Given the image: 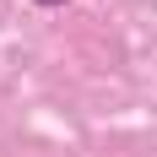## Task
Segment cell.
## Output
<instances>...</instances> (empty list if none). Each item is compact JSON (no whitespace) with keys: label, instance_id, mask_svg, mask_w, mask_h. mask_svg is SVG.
<instances>
[{"label":"cell","instance_id":"cell-1","mask_svg":"<svg viewBox=\"0 0 157 157\" xmlns=\"http://www.w3.org/2000/svg\"><path fill=\"white\" fill-rule=\"evenodd\" d=\"M33 6H44V11H60V6H65V0H33Z\"/></svg>","mask_w":157,"mask_h":157}]
</instances>
